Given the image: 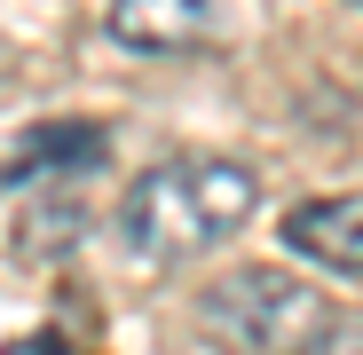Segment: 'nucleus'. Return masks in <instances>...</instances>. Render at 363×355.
Segmentation results:
<instances>
[{"label":"nucleus","instance_id":"f257e3e1","mask_svg":"<svg viewBox=\"0 0 363 355\" xmlns=\"http://www.w3.org/2000/svg\"><path fill=\"white\" fill-rule=\"evenodd\" d=\"M253 205H261V174L245 158L190 150V158L143 166L127 182V198H118V237H127V253L174 269V261H198V253L229 245V237L253 221Z\"/></svg>","mask_w":363,"mask_h":355},{"label":"nucleus","instance_id":"f03ea898","mask_svg":"<svg viewBox=\"0 0 363 355\" xmlns=\"http://www.w3.org/2000/svg\"><path fill=\"white\" fill-rule=\"evenodd\" d=\"M332 316L340 308L324 300V292L292 284L284 269H237V276L198 292V324L213 339H229L237 355H308Z\"/></svg>","mask_w":363,"mask_h":355},{"label":"nucleus","instance_id":"7ed1b4c3","mask_svg":"<svg viewBox=\"0 0 363 355\" xmlns=\"http://www.w3.org/2000/svg\"><path fill=\"white\" fill-rule=\"evenodd\" d=\"M221 32V0H111V40L127 55H190Z\"/></svg>","mask_w":363,"mask_h":355},{"label":"nucleus","instance_id":"20e7f679","mask_svg":"<svg viewBox=\"0 0 363 355\" xmlns=\"http://www.w3.org/2000/svg\"><path fill=\"white\" fill-rule=\"evenodd\" d=\"M284 245L300 261H316L332 276H363V190H332V198H300L284 213Z\"/></svg>","mask_w":363,"mask_h":355},{"label":"nucleus","instance_id":"39448f33","mask_svg":"<svg viewBox=\"0 0 363 355\" xmlns=\"http://www.w3.org/2000/svg\"><path fill=\"white\" fill-rule=\"evenodd\" d=\"M111 150V135L95 118H64V127H32L16 142V158L0 166V182H32V174H64V166H95Z\"/></svg>","mask_w":363,"mask_h":355},{"label":"nucleus","instance_id":"423d86ee","mask_svg":"<svg viewBox=\"0 0 363 355\" xmlns=\"http://www.w3.org/2000/svg\"><path fill=\"white\" fill-rule=\"evenodd\" d=\"M308 355H363V308H340L324 332H316V347Z\"/></svg>","mask_w":363,"mask_h":355},{"label":"nucleus","instance_id":"0eeeda50","mask_svg":"<svg viewBox=\"0 0 363 355\" xmlns=\"http://www.w3.org/2000/svg\"><path fill=\"white\" fill-rule=\"evenodd\" d=\"M0 355H72L55 332H32V339H16V347H0Z\"/></svg>","mask_w":363,"mask_h":355},{"label":"nucleus","instance_id":"6e6552de","mask_svg":"<svg viewBox=\"0 0 363 355\" xmlns=\"http://www.w3.org/2000/svg\"><path fill=\"white\" fill-rule=\"evenodd\" d=\"M355 9H363V0H355Z\"/></svg>","mask_w":363,"mask_h":355}]
</instances>
